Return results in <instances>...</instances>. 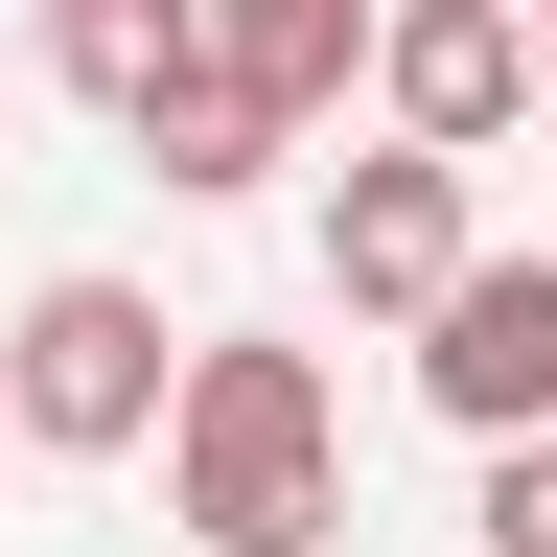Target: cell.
Returning <instances> with one entry per match:
<instances>
[{"instance_id":"cell-1","label":"cell","mask_w":557,"mask_h":557,"mask_svg":"<svg viewBox=\"0 0 557 557\" xmlns=\"http://www.w3.org/2000/svg\"><path fill=\"white\" fill-rule=\"evenodd\" d=\"M139 442H163V534H209V557H325L348 534V418H325L302 348H256V325H186Z\"/></svg>"},{"instance_id":"cell-2","label":"cell","mask_w":557,"mask_h":557,"mask_svg":"<svg viewBox=\"0 0 557 557\" xmlns=\"http://www.w3.org/2000/svg\"><path fill=\"white\" fill-rule=\"evenodd\" d=\"M163 302L139 278H24L0 302V442H47V465H139V418H163Z\"/></svg>"},{"instance_id":"cell-3","label":"cell","mask_w":557,"mask_h":557,"mask_svg":"<svg viewBox=\"0 0 557 557\" xmlns=\"http://www.w3.org/2000/svg\"><path fill=\"white\" fill-rule=\"evenodd\" d=\"M395 325H418V395H442L465 442H511V418H557V256H487V233H465V256L418 278Z\"/></svg>"},{"instance_id":"cell-4","label":"cell","mask_w":557,"mask_h":557,"mask_svg":"<svg viewBox=\"0 0 557 557\" xmlns=\"http://www.w3.org/2000/svg\"><path fill=\"white\" fill-rule=\"evenodd\" d=\"M395 139H442V163H487V139L534 116V24L511 0H372V70H348Z\"/></svg>"},{"instance_id":"cell-5","label":"cell","mask_w":557,"mask_h":557,"mask_svg":"<svg viewBox=\"0 0 557 557\" xmlns=\"http://www.w3.org/2000/svg\"><path fill=\"white\" fill-rule=\"evenodd\" d=\"M442 256H465V163H442V139H372V163L325 186V278H348V302L395 325V302H418Z\"/></svg>"},{"instance_id":"cell-6","label":"cell","mask_w":557,"mask_h":557,"mask_svg":"<svg viewBox=\"0 0 557 557\" xmlns=\"http://www.w3.org/2000/svg\"><path fill=\"white\" fill-rule=\"evenodd\" d=\"M116 139H139V163H163L186 209H233V186H256V163H278V139H302V116H278V94H233V70H209V47H186V70H163V94H139Z\"/></svg>"},{"instance_id":"cell-7","label":"cell","mask_w":557,"mask_h":557,"mask_svg":"<svg viewBox=\"0 0 557 557\" xmlns=\"http://www.w3.org/2000/svg\"><path fill=\"white\" fill-rule=\"evenodd\" d=\"M209 70L278 116H348V70H372V0H209Z\"/></svg>"},{"instance_id":"cell-8","label":"cell","mask_w":557,"mask_h":557,"mask_svg":"<svg viewBox=\"0 0 557 557\" xmlns=\"http://www.w3.org/2000/svg\"><path fill=\"white\" fill-rule=\"evenodd\" d=\"M186 47H209V0H47V94H94V116H139Z\"/></svg>"},{"instance_id":"cell-9","label":"cell","mask_w":557,"mask_h":557,"mask_svg":"<svg viewBox=\"0 0 557 557\" xmlns=\"http://www.w3.org/2000/svg\"><path fill=\"white\" fill-rule=\"evenodd\" d=\"M465 534H487V557H557V418H511V442H487V487H465Z\"/></svg>"},{"instance_id":"cell-10","label":"cell","mask_w":557,"mask_h":557,"mask_svg":"<svg viewBox=\"0 0 557 557\" xmlns=\"http://www.w3.org/2000/svg\"><path fill=\"white\" fill-rule=\"evenodd\" d=\"M511 24H534V94H557V0H511Z\"/></svg>"}]
</instances>
